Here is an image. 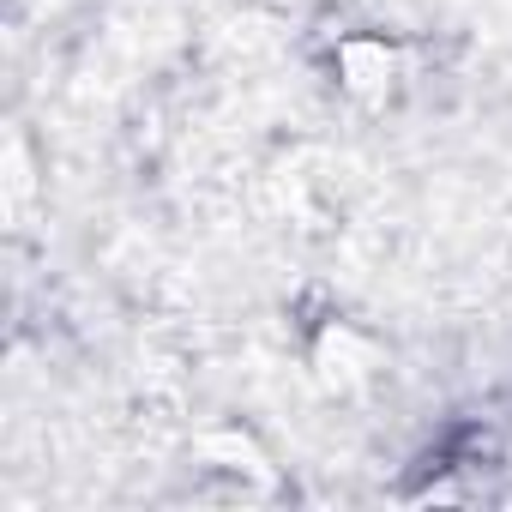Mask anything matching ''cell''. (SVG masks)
<instances>
[{"label":"cell","mask_w":512,"mask_h":512,"mask_svg":"<svg viewBox=\"0 0 512 512\" xmlns=\"http://www.w3.org/2000/svg\"><path fill=\"white\" fill-rule=\"evenodd\" d=\"M404 79V49L386 43V37H350L338 43V85L356 97V103H386Z\"/></svg>","instance_id":"obj_1"},{"label":"cell","mask_w":512,"mask_h":512,"mask_svg":"<svg viewBox=\"0 0 512 512\" xmlns=\"http://www.w3.org/2000/svg\"><path fill=\"white\" fill-rule=\"evenodd\" d=\"M199 452H211V458H229L223 470H241V476H253L260 488H272V482H278V470L266 464V452L253 446L247 434H235V428H229V434H211V440H199Z\"/></svg>","instance_id":"obj_3"},{"label":"cell","mask_w":512,"mask_h":512,"mask_svg":"<svg viewBox=\"0 0 512 512\" xmlns=\"http://www.w3.org/2000/svg\"><path fill=\"white\" fill-rule=\"evenodd\" d=\"M314 368H320V380H326L332 392H356V386L380 368V344H374L368 332H356L350 320H332V326L320 332V344H314Z\"/></svg>","instance_id":"obj_2"}]
</instances>
